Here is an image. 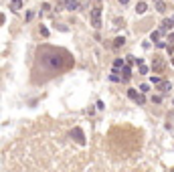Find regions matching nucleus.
Instances as JSON below:
<instances>
[{
	"mask_svg": "<svg viewBox=\"0 0 174 172\" xmlns=\"http://www.w3.org/2000/svg\"><path fill=\"white\" fill-rule=\"evenodd\" d=\"M91 25L95 29L101 27V6H93V10H91Z\"/></svg>",
	"mask_w": 174,
	"mask_h": 172,
	"instance_id": "f257e3e1",
	"label": "nucleus"
},
{
	"mask_svg": "<svg viewBox=\"0 0 174 172\" xmlns=\"http://www.w3.org/2000/svg\"><path fill=\"white\" fill-rule=\"evenodd\" d=\"M71 136L75 138V142L77 144H85V134H83V130H81V128H73V132H71Z\"/></svg>",
	"mask_w": 174,
	"mask_h": 172,
	"instance_id": "f03ea898",
	"label": "nucleus"
},
{
	"mask_svg": "<svg viewBox=\"0 0 174 172\" xmlns=\"http://www.w3.org/2000/svg\"><path fill=\"white\" fill-rule=\"evenodd\" d=\"M164 67H166L164 59L162 57H154V61H152V69H154V71H164Z\"/></svg>",
	"mask_w": 174,
	"mask_h": 172,
	"instance_id": "7ed1b4c3",
	"label": "nucleus"
},
{
	"mask_svg": "<svg viewBox=\"0 0 174 172\" xmlns=\"http://www.w3.org/2000/svg\"><path fill=\"white\" fill-rule=\"evenodd\" d=\"M156 87H158V91L160 93H168L170 91V87H172V85H170V81H166V79H162L158 85H156Z\"/></svg>",
	"mask_w": 174,
	"mask_h": 172,
	"instance_id": "20e7f679",
	"label": "nucleus"
},
{
	"mask_svg": "<svg viewBox=\"0 0 174 172\" xmlns=\"http://www.w3.org/2000/svg\"><path fill=\"white\" fill-rule=\"evenodd\" d=\"M63 4H65V8H67V10H77V8H79V2H77V0H63Z\"/></svg>",
	"mask_w": 174,
	"mask_h": 172,
	"instance_id": "39448f33",
	"label": "nucleus"
},
{
	"mask_svg": "<svg viewBox=\"0 0 174 172\" xmlns=\"http://www.w3.org/2000/svg\"><path fill=\"white\" fill-rule=\"evenodd\" d=\"M130 79H132V69L126 65V67L122 69V81H130Z\"/></svg>",
	"mask_w": 174,
	"mask_h": 172,
	"instance_id": "423d86ee",
	"label": "nucleus"
},
{
	"mask_svg": "<svg viewBox=\"0 0 174 172\" xmlns=\"http://www.w3.org/2000/svg\"><path fill=\"white\" fill-rule=\"evenodd\" d=\"M172 27H174V18H172V16L162 20V29H164V31H168V29H172Z\"/></svg>",
	"mask_w": 174,
	"mask_h": 172,
	"instance_id": "0eeeda50",
	"label": "nucleus"
},
{
	"mask_svg": "<svg viewBox=\"0 0 174 172\" xmlns=\"http://www.w3.org/2000/svg\"><path fill=\"white\" fill-rule=\"evenodd\" d=\"M23 8V0H10V10H20Z\"/></svg>",
	"mask_w": 174,
	"mask_h": 172,
	"instance_id": "6e6552de",
	"label": "nucleus"
},
{
	"mask_svg": "<svg viewBox=\"0 0 174 172\" xmlns=\"http://www.w3.org/2000/svg\"><path fill=\"white\" fill-rule=\"evenodd\" d=\"M124 67H126L124 59H116V61H114V71H120V69H124Z\"/></svg>",
	"mask_w": 174,
	"mask_h": 172,
	"instance_id": "1a4fd4ad",
	"label": "nucleus"
},
{
	"mask_svg": "<svg viewBox=\"0 0 174 172\" xmlns=\"http://www.w3.org/2000/svg\"><path fill=\"white\" fill-rule=\"evenodd\" d=\"M51 65H53V67H61V65H63V61H61V57L53 55V57H51Z\"/></svg>",
	"mask_w": 174,
	"mask_h": 172,
	"instance_id": "9d476101",
	"label": "nucleus"
},
{
	"mask_svg": "<svg viewBox=\"0 0 174 172\" xmlns=\"http://www.w3.org/2000/svg\"><path fill=\"white\" fill-rule=\"evenodd\" d=\"M146 8H148V6H146V2H138V4H136V12H138V14H144V12H146Z\"/></svg>",
	"mask_w": 174,
	"mask_h": 172,
	"instance_id": "9b49d317",
	"label": "nucleus"
},
{
	"mask_svg": "<svg viewBox=\"0 0 174 172\" xmlns=\"http://www.w3.org/2000/svg\"><path fill=\"white\" fill-rule=\"evenodd\" d=\"M124 43H126V39H124V37H118V39L114 41V45H112V47H114V49H120Z\"/></svg>",
	"mask_w": 174,
	"mask_h": 172,
	"instance_id": "f8f14e48",
	"label": "nucleus"
},
{
	"mask_svg": "<svg viewBox=\"0 0 174 172\" xmlns=\"http://www.w3.org/2000/svg\"><path fill=\"white\" fill-rule=\"evenodd\" d=\"M128 97H130V99H132V101H136V99L140 97V93H138L136 89H128Z\"/></svg>",
	"mask_w": 174,
	"mask_h": 172,
	"instance_id": "ddd939ff",
	"label": "nucleus"
},
{
	"mask_svg": "<svg viewBox=\"0 0 174 172\" xmlns=\"http://www.w3.org/2000/svg\"><path fill=\"white\" fill-rule=\"evenodd\" d=\"M110 79H112L114 83H118V81H122V77H120V71H112V75H110Z\"/></svg>",
	"mask_w": 174,
	"mask_h": 172,
	"instance_id": "4468645a",
	"label": "nucleus"
},
{
	"mask_svg": "<svg viewBox=\"0 0 174 172\" xmlns=\"http://www.w3.org/2000/svg\"><path fill=\"white\" fill-rule=\"evenodd\" d=\"M126 63H128V65H138V59L130 55V57H126Z\"/></svg>",
	"mask_w": 174,
	"mask_h": 172,
	"instance_id": "2eb2a0df",
	"label": "nucleus"
},
{
	"mask_svg": "<svg viewBox=\"0 0 174 172\" xmlns=\"http://www.w3.org/2000/svg\"><path fill=\"white\" fill-rule=\"evenodd\" d=\"M160 35H162V33H160V31H156V33H152V35H150V39L154 41V43H158V41H160Z\"/></svg>",
	"mask_w": 174,
	"mask_h": 172,
	"instance_id": "dca6fc26",
	"label": "nucleus"
},
{
	"mask_svg": "<svg viewBox=\"0 0 174 172\" xmlns=\"http://www.w3.org/2000/svg\"><path fill=\"white\" fill-rule=\"evenodd\" d=\"M156 10H158V12H164V10H166V4L158 0V2H156Z\"/></svg>",
	"mask_w": 174,
	"mask_h": 172,
	"instance_id": "f3484780",
	"label": "nucleus"
},
{
	"mask_svg": "<svg viewBox=\"0 0 174 172\" xmlns=\"http://www.w3.org/2000/svg\"><path fill=\"white\" fill-rule=\"evenodd\" d=\"M166 43H168V41H158V43H156V47H158V49H168Z\"/></svg>",
	"mask_w": 174,
	"mask_h": 172,
	"instance_id": "a211bd4d",
	"label": "nucleus"
},
{
	"mask_svg": "<svg viewBox=\"0 0 174 172\" xmlns=\"http://www.w3.org/2000/svg\"><path fill=\"white\" fill-rule=\"evenodd\" d=\"M41 35H43V37H49V29H47V27H41Z\"/></svg>",
	"mask_w": 174,
	"mask_h": 172,
	"instance_id": "6ab92c4d",
	"label": "nucleus"
},
{
	"mask_svg": "<svg viewBox=\"0 0 174 172\" xmlns=\"http://www.w3.org/2000/svg\"><path fill=\"white\" fill-rule=\"evenodd\" d=\"M160 81H162V79H160V77H154V75H152V83H154V85H158V83H160Z\"/></svg>",
	"mask_w": 174,
	"mask_h": 172,
	"instance_id": "aec40b11",
	"label": "nucleus"
},
{
	"mask_svg": "<svg viewBox=\"0 0 174 172\" xmlns=\"http://www.w3.org/2000/svg\"><path fill=\"white\" fill-rule=\"evenodd\" d=\"M144 91H148V85H146V83L140 85V93H144Z\"/></svg>",
	"mask_w": 174,
	"mask_h": 172,
	"instance_id": "412c9836",
	"label": "nucleus"
},
{
	"mask_svg": "<svg viewBox=\"0 0 174 172\" xmlns=\"http://www.w3.org/2000/svg\"><path fill=\"white\" fill-rule=\"evenodd\" d=\"M140 73H142V75H146V73H148V67H146V65H142V67H140Z\"/></svg>",
	"mask_w": 174,
	"mask_h": 172,
	"instance_id": "4be33fe9",
	"label": "nucleus"
},
{
	"mask_svg": "<svg viewBox=\"0 0 174 172\" xmlns=\"http://www.w3.org/2000/svg\"><path fill=\"white\" fill-rule=\"evenodd\" d=\"M152 101H154V103H160V101H162V97H160V95H156V97H152Z\"/></svg>",
	"mask_w": 174,
	"mask_h": 172,
	"instance_id": "5701e85b",
	"label": "nucleus"
},
{
	"mask_svg": "<svg viewBox=\"0 0 174 172\" xmlns=\"http://www.w3.org/2000/svg\"><path fill=\"white\" fill-rule=\"evenodd\" d=\"M172 41H174V33H170V35H168V43H172Z\"/></svg>",
	"mask_w": 174,
	"mask_h": 172,
	"instance_id": "b1692460",
	"label": "nucleus"
},
{
	"mask_svg": "<svg viewBox=\"0 0 174 172\" xmlns=\"http://www.w3.org/2000/svg\"><path fill=\"white\" fill-rule=\"evenodd\" d=\"M120 4H128V0H120Z\"/></svg>",
	"mask_w": 174,
	"mask_h": 172,
	"instance_id": "393cba45",
	"label": "nucleus"
},
{
	"mask_svg": "<svg viewBox=\"0 0 174 172\" xmlns=\"http://www.w3.org/2000/svg\"><path fill=\"white\" fill-rule=\"evenodd\" d=\"M172 65H174V57H172Z\"/></svg>",
	"mask_w": 174,
	"mask_h": 172,
	"instance_id": "a878e982",
	"label": "nucleus"
},
{
	"mask_svg": "<svg viewBox=\"0 0 174 172\" xmlns=\"http://www.w3.org/2000/svg\"><path fill=\"white\" fill-rule=\"evenodd\" d=\"M156 2H158V0H156Z\"/></svg>",
	"mask_w": 174,
	"mask_h": 172,
	"instance_id": "bb28decb",
	"label": "nucleus"
}]
</instances>
